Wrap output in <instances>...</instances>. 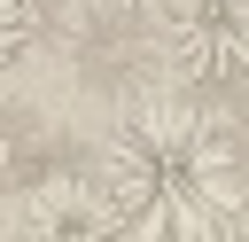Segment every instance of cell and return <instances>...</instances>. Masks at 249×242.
Instances as JSON below:
<instances>
[{
  "mask_svg": "<svg viewBox=\"0 0 249 242\" xmlns=\"http://www.w3.org/2000/svg\"><path fill=\"white\" fill-rule=\"evenodd\" d=\"M93 195L132 242H187L202 226L241 219L249 141L210 101H187V94L132 101L93 148Z\"/></svg>",
  "mask_w": 249,
  "mask_h": 242,
  "instance_id": "6da1fadb",
  "label": "cell"
},
{
  "mask_svg": "<svg viewBox=\"0 0 249 242\" xmlns=\"http://www.w3.org/2000/svg\"><path fill=\"white\" fill-rule=\"evenodd\" d=\"M163 62L202 86H249V0H171L163 8Z\"/></svg>",
  "mask_w": 249,
  "mask_h": 242,
  "instance_id": "7a4b0ae2",
  "label": "cell"
},
{
  "mask_svg": "<svg viewBox=\"0 0 249 242\" xmlns=\"http://www.w3.org/2000/svg\"><path fill=\"white\" fill-rule=\"evenodd\" d=\"M16 242H132V234L109 219V203H101L93 187H78V180H54V187H39V195L23 203V219H16Z\"/></svg>",
  "mask_w": 249,
  "mask_h": 242,
  "instance_id": "3957f363",
  "label": "cell"
},
{
  "mask_svg": "<svg viewBox=\"0 0 249 242\" xmlns=\"http://www.w3.org/2000/svg\"><path fill=\"white\" fill-rule=\"evenodd\" d=\"M39 39H47V0H0V78L23 70Z\"/></svg>",
  "mask_w": 249,
  "mask_h": 242,
  "instance_id": "277c9868",
  "label": "cell"
},
{
  "mask_svg": "<svg viewBox=\"0 0 249 242\" xmlns=\"http://www.w3.org/2000/svg\"><path fill=\"white\" fill-rule=\"evenodd\" d=\"M93 8H109V16H163L171 0H93Z\"/></svg>",
  "mask_w": 249,
  "mask_h": 242,
  "instance_id": "5b68a950",
  "label": "cell"
},
{
  "mask_svg": "<svg viewBox=\"0 0 249 242\" xmlns=\"http://www.w3.org/2000/svg\"><path fill=\"white\" fill-rule=\"evenodd\" d=\"M187 242H249V226H241V219H226V226H202V234H187Z\"/></svg>",
  "mask_w": 249,
  "mask_h": 242,
  "instance_id": "8992f818",
  "label": "cell"
}]
</instances>
